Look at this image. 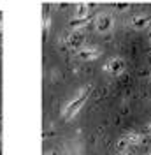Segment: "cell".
Instances as JSON below:
<instances>
[{
    "label": "cell",
    "instance_id": "cell-10",
    "mask_svg": "<svg viewBox=\"0 0 151 155\" xmlns=\"http://www.w3.org/2000/svg\"><path fill=\"white\" fill-rule=\"evenodd\" d=\"M128 146H130V143H128V141H127L125 137H121V139H120V141L116 143V148H118L120 152H123V150H128Z\"/></svg>",
    "mask_w": 151,
    "mask_h": 155
},
{
    "label": "cell",
    "instance_id": "cell-12",
    "mask_svg": "<svg viewBox=\"0 0 151 155\" xmlns=\"http://www.w3.org/2000/svg\"><path fill=\"white\" fill-rule=\"evenodd\" d=\"M146 134H148V136H151V122L148 124V125H146Z\"/></svg>",
    "mask_w": 151,
    "mask_h": 155
},
{
    "label": "cell",
    "instance_id": "cell-2",
    "mask_svg": "<svg viewBox=\"0 0 151 155\" xmlns=\"http://www.w3.org/2000/svg\"><path fill=\"white\" fill-rule=\"evenodd\" d=\"M93 23H95V28L98 30V32H111L114 27V18L109 14V12H98L97 16L93 18Z\"/></svg>",
    "mask_w": 151,
    "mask_h": 155
},
{
    "label": "cell",
    "instance_id": "cell-7",
    "mask_svg": "<svg viewBox=\"0 0 151 155\" xmlns=\"http://www.w3.org/2000/svg\"><path fill=\"white\" fill-rule=\"evenodd\" d=\"M92 21H93V18H92V16H88V18H85V19H70V23H69L70 32H81V30L86 28Z\"/></svg>",
    "mask_w": 151,
    "mask_h": 155
},
{
    "label": "cell",
    "instance_id": "cell-15",
    "mask_svg": "<svg viewBox=\"0 0 151 155\" xmlns=\"http://www.w3.org/2000/svg\"><path fill=\"white\" fill-rule=\"evenodd\" d=\"M0 34H2V19H0Z\"/></svg>",
    "mask_w": 151,
    "mask_h": 155
},
{
    "label": "cell",
    "instance_id": "cell-3",
    "mask_svg": "<svg viewBox=\"0 0 151 155\" xmlns=\"http://www.w3.org/2000/svg\"><path fill=\"white\" fill-rule=\"evenodd\" d=\"M125 69H127V64L121 57H113L104 64V71L109 72L111 76H121L125 72Z\"/></svg>",
    "mask_w": 151,
    "mask_h": 155
},
{
    "label": "cell",
    "instance_id": "cell-11",
    "mask_svg": "<svg viewBox=\"0 0 151 155\" xmlns=\"http://www.w3.org/2000/svg\"><path fill=\"white\" fill-rule=\"evenodd\" d=\"M42 27H44V30H46V32H49V28H51V16H49V14H46V16H44Z\"/></svg>",
    "mask_w": 151,
    "mask_h": 155
},
{
    "label": "cell",
    "instance_id": "cell-1",
    "mask_svg": "<svg viewBox=\"0 0 151 155\" xmlns=\"http://www.w3.org/2000/svg\"><path fill=\"white\" fill-rule=\"evenodd\" d=\"M90 92H92V87H86V88H81V90H77L76 92V95L67 102L63 109H62V115L65 120H72L79 111H81V107L86 104V101H88V97H90Z\"/></svg>",
    "mask_w": 151,
    "mask_h": 155
},
{
    "label": "cell",
    "instance_id": "cell-8",
    "mask_svg": "<svg viewBox=\"0 0 151 155\" xmlns=\"http://www.w3.org/2000/svg\"><path fill=\"white\" fill-rule=\"evenodd\" d=\"M123 137L130 143V146H137V145H141L142 141H144V134L133 132V130H130V132H125V136H123Z\"/></svg>",
    "mask_w": 151,
    "mask_h": 155
},
{
    "label": "cell",
    "instance_id": "cell-9",
    "mask_svg": "<svg viewBox=\"0 0 151 155\" xmlns=\"http://www.w3.org/2000/svg\"><path fill=\"white\" fill-rule=\"evenodd\" d=\"M88 12H90V5L88 4H77L76 5V12H74V19L88 18Z\"/></svg>",
    "mask_w": 151,
    "mask_h": 155
},
{
    "label": "cell",
    "instance_id": "cell-5",
    "mask_svg": "<svg viewBox=\"0 0 151 155\" xmlns=\"http://www.w3.org/2000/svg\"><path fill=\"white\" fill-rule=\"evenodd\" d=\"M65 44L69 48L77 51L79 48H83V44H85V34L83 32H70V35L65 39Z\"/></svg>",
    "mask_w": 151,
    "mask_h": 155
},
{
    "label": "cell",
    "instance_id": "cell-14",
    "mask_svg": "<svg viewBox=\"0 0 151 155\" xmlns=\"http://www.w3.org/2000/svg\"><path fill=\"white\" fill-rule=\"evenodd\" d=\"M46 155H56V152H47Z\"/></svg>",
    "mask_w": 151,
    "mask_h": 155
},
{
    "label": "cell",
    "instance_id": "cell-17",
    "mask_svg": "<svg viewBox=\"0 0 151 155\" xmlns=\"http://www.w3.org/2000/svg\"><path fill=\"white\" fill-rule=\"evenodd\" d=\"M148 155H151V150H149V153H148Z\"/></svg>",
    "mask_w": 151,
    "mask_h": 155
},
{
    "label": "cell",
    "instance_id": "cell-6",
    "mask_svg": "<svg viewBox=\"0 0 151 155\" xmlns=\"http://www.w3.org/2000/svg\"><path fill=\"white\" fill-rule=\"evenodd\" d=\"M151 21V16L149 14H137L132 18V27L135 30H144Z\"/></svg>",
    "mask_w": 151,
    "mask_h": 155
},
{
    "label": "cell",
    "instance_id": "cell-4",
    "mask_svg": "<svg viewBox=\"0 0 151 155\" xmlns=\"http://www.w3.org/2000/svg\"><path fill=\"white\" fill-rule=\"evenodd\" d=\"M102 55V51L95 46H83L76 51V57L79 60H85V62H90V60H97V58Z\"/></svg>",
    "mask_w": 151,
    "mask_h": 155
},
{
    "label": "cell",
    "instance_id": "cell-13",
    "mask_svg": "<svg viewBox=\"0 0 151 155\" xmlns=\"http://www.w3.org/2000/svg\"><path fill=\"white\" fill-rule=\"evenodd\" d=\"M116 155H133V153L128 152V150H123V152H120V153H116Z\"/></svg>",
    "mask_w": 151,
    "mask_h": 155
},
{
    "label": "cell",
    "instance_id": "cell-16",
    "mask_svg": "<svg viewBox=\"0 0 151 155\" xmlns=\"http://www.w3.org/2000/svg\"><path fill=\"white\" fill-rule=\"evenodd\" d=\"M0 53H2V46H0Z\"/></svg>",
    "mask_w": 151,
    "mask_h": 155
}]
</instances>
